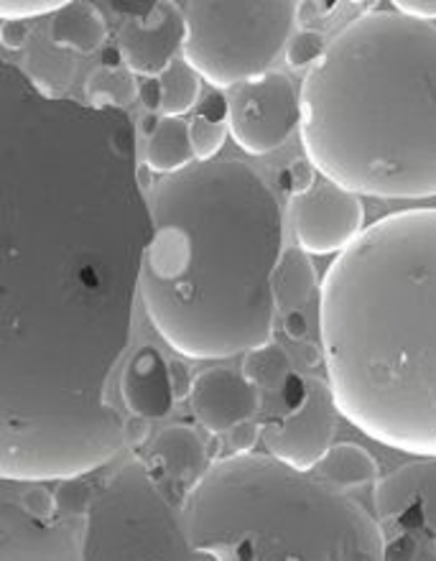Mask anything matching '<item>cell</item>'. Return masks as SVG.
Returning a JSON list of instances; mask_svg holds the SVG:
<instances>
[{"label":"cell","mask_w":436,"mask_h":561,"mask_svg":"<svg viewBox=\"0 0 436 561\" xmlns=\"http://www.w3.org/2000/svg\"><path fill=\"white\" fill-rule=\"evenodd\" d=\"M151 238L126 111L0 59V480H72L126 447L111 383Z\"/></svg>","instance_id":"cell-1"},{"label":"cell","mask_w":436,"mask_h":561,"mask_svg":"<svg viewBox=\"0 0 436 561\" xmlns=\"http://www.w3.org/2000/svg\"><path fill=\"white\" fill-rule=\"evenodd\" d=\"M138 296L163 342L190 360H228L274 342L284 209L259 171L199 161L161 176Z\"/></svg>","instance_id":"cell-2"},{"label":"cell","mask_w":436,"mask_h":561,"mask_svg":"<svg viewBox=\"0 0 436 561\" xmlns=\"http://www.w3.org/2000/svg\"><path fill=\"white\" fill-rule=\"evenodd\" d=\"M334 409L386 447L436 457V207L363 228L319 284Z\"/></svg>","instance_id":"cell-3"},{"label":"cell","mask_w":436,"mask_h":561,"mask_svg":"<svg viewBox=\"0 0 436 561\" xmlns=\"http://www.w3.org/2000/svg\"><path fill=\"white\" fill-rule=\"evenodd\" d=\"M317 174L360 197H436V26L395 11L347 23L299 92Z\"/></svg>","instance_id":"cell-4"},{"label":"cell","mask_w":436,"mask_h":561,"mask_svg":"<svg viewBox=\"0 0 436 561\" xmlns=\"http://www.w3.org/2000/svg\"><path fill=\"white\" fill-rule=\"evenodd\" d=\"M192 547L222 561H388L383 526L271 455L215 459L182 501Z\"/></svg>","instance_id":"cell-5"},{"label":"cell","mask_w":436,"mask_h":561,"mask_svg":"<svg viewBox=\"0 0 436 561\" xmlns=\"http://www.w3.org/2000/svg\"><path fill=\"white\" fill-rule=\"evenodd\" d=\"M84 561H222L192 547L182 503L171 501L151 467L123 465L82 518Z\"/></svg>","instance_id":"cell-6"},{"label":"cell","mask_w":436,"mask_h":561,"mask_svg":"<svg viewBox=\"0 0 436 561\" xmlns=\"http://www.w3.org/2000/svg\"><path fill=\"white\" fill-rule=\"evenodd\" d=\"M182 8L184 61L215 88L261 80L294 36L296 0H190Z\"/></svg>","instance_id":"cell-7"},{"label":"cell","mask_w":436,"mask_h":561,"mask_svg":"<svg viewBox=\"0 0 436 561\" xmlns=\"http://www.w3.org/2000/svg\"><path fill=\"white\" fill-rule=\"evenodd\" d=\"M299 126V92L282 72L238 84L228 98V134L251 156L282 148Z\"/></svg>","instance_id":"cell-8"},{"label":"cell","mask_w":436,"mask_h":561,"mask_svg":"<svg viewBox=\"0 0 436 561\" xmlns=\"http://www.w3.org/2000/svg\"><path fill=\"white\" fill-rule=\"evenodd\" d=\"M337 432L330 386L322 378H303V396L284 416L263 426L268 455L296 472H311L332 447Z\"/></svg>","instance_id":"cell-9"},{"label":"cell","mask_w":436,"mask_h":561,"mask_svg":"<svg viewBox=\"0 0 436 561\" xmlns=\"http://www.w3.org/2000/svg\"><path fill=\"white\" fill-rule=\"evenodd\" d=\"M294 236L311 255L342 253L363 232L365 207L357 194L332 182L314 184L289 202Z\"/></svg>","instance_id":"cell-10"},{"label":"cell","mask_w":436,"mask_h":561,"mask_svg":"<svg viewBox=\"0 0 436 561\" xmlns=\"http://www.w3.org/2000/svg\"><path fill=\"white\" fill-rule=\"evenodd\" d=\"M0 561H84L82 528L65 516L36 518L0 497Z\"/></svg>","instance_id":"cell-11"},{"label":"cell","mask_w":436,"mask_h":561,"mask_svg":"<svg viewBox=\"0 0 436 561\" xmlns=\"http://www.w3.org/2000/svg\"><path fill=\"white\" fill-rule=\"evenodd\" d=\"M378 524L403 534L424 531L436 543V457L393 470L372 490Z\"/></svg>","instance_id":"cell-12"},{"label":"cell","mask_w":436,"mask_h":561,"mask_svg":"<svg viewBox=\"0 0 436 561\" xmlns=\"http://www.w3.org/2000/svg\"><path fill=\"white\" fill-rule=\"evenodd\" d=\"M184 42L182 8L176 3H153L148 11L123 23L118 51L123 67L146 80L163 75Z\"/></svg>","instance_id":"cell-13"},{"label":"cell","mask_w":436,"mask_h":561,"mask_svg":"<svg viewBox=\"0 0 436 561\" xmlns=\"http://www.w3.org/2000/svg\"><path fill=\"white\" fill-rule=\"evenodd\" d=\"M190 403L194 416L207 432L225 434L232 426L259 416L261 391L238 373L213 368L194 378Z\"/></svg>","instance_id":"cell-14"},{"label":"cell","mask_w":436,"mask_h":561,"mask_svg":"<svg viewBox=\"0 0 436 561\" xmlns=\"http://www.w3.org/2000/svg\"><path fill=\"white\" fill-rule=\"evenodd\" d=\"M121 396L138 419H163L174 407L169 383V363L153 347H144L123 365Z\"/></svg>","instance_id":"cell-15"},{"label":"cell","mask_w":436,"mask_h":561,"mask_svg":"<svg viewBox=\"0 0 436 561\" xmlns=\"http://www.w3.org/2000/svg\"><path fill=\"white\" fill-rule=\"evenodd\" d=\"M151 470L156 467L163 478L174 480L184 495L197 485L202 474L209 470V451L199 434L190 426H169L156 436L151 449Z\"/></svg>","instance_id":"cell-16"},{"label":"cell","mask_w":436,"mask_h":561,"mask_svg":"<svg viewBox=\"0 0 436 561\" xmlns=\"http://www.w3.org/2000/svg\"><path fill=\"white\" fill-rule=\"evenodd\" d=\"M107 23L97 5L88 0H69L54 13L51 19V42L59 49L77 54H92L105 44Z\"/></svg>","instance_id":"cell-17"},{"label":"cell","mask_w":436,"mask_h":561,"mask_svg":"<svg viewBox=\"0 0 436 561\" xmlns=\"http://www.w3.org/2000/svg\"><path fill=\"white\" fill-rule=\"evenodd\" d=\"M314 470L319 474V480L332 485L334 490H342V493L353 488L376 485L380 480L376 457H372L365 447H360V444L353 442L332 444V447L326 449V455L319 459Z\"/></svg>","instance_id":"cell-18"},{"label":"cell","mask_w":436,"mask_h":561,"mask_svg":"<svg viewBox=\"0 0 436 561\" xmlns=\"http://www.w3.org/2000/svg\"><path fill=\"white\" fill-rule=\"evenodd\" d=\"M146 167L159 174H174L192 163V144H190V123L182 118H161L153 134L146 136L144 148Z\"/></svg>","instance_id":"cell-19"},{"label":"cell","mask_w":436,"mask_h":561,"mask_svg":"<svg viewBox=\"0 0 436 561\" xmlns=\"http://www.w3.org/2000/svg\"><path fill=\"white\" fill-rule=\"evenodd\" d=\"M317 288V268L311 263L309 253H303L301 248H289L282 253V261L274 271V294L278 301V309L289 307L296 309L303 301H309V296Z\"/></svg>","instance_id":"cell-20"},{"label":"cell","mask_w":436,"mask_h":561,"mask_svg":"<svg viewBox=\"0 0 436 561\" xmlns=\"http://www.w3.org/2000/svg\"><path fill=\"white\" fill-rule=\"evenodd\" d=\"M291 376V357L286 355V350L282 345H276V342H268V345H261L251 350V353H245L243 378L251 386L259 388V391L278 393L286 383H289Z\"/></svg>","instance_id":"cell-21"},{"label":"cell","mask_w":436,"mask_h":561,"mask_svg":"<svg viewBox=\"0 0 436 561\" xmlns=\"http://www.w3.org/2000/svg\"><path fill=\"white\" fill-rule=\"evenodd\" d=\"M84 92H88L90 105L128 111L138 100V82L136 75L126 67H100L90 75Z\"/></svg>","instance_id":"cell-22"},{"label":"cell","mask_w":436,"mask_h":561,"mask_svg":"<svg viewBox=\"0 0 436 561\" xmlns=\"http://www.w3.org/2000/svg\"><path fill=\"white\" fill-rule=\"evenodd\" d=\"M163 118H182L199 100V75L186 61H171L159 77Z\"/></svg>","instance_id":"cell-23"},{"label":"cell","mask_w":436,"mask_h":561,"mask_svg":"<svg viewBox=\"0 0 436 561\" xmlns=\"http://www.w3.org/2000/svg\"><path fill=\"white\" fill-rule=\"evenodd\" d=\"M225 138H228V121H215L199 113L190 121L192 153L199 161H215V156L225 146Z\"/></svg>","instance_id":"cell-24"},{"label":"cell","mask_w":436,"mask_h":561,"mask_svg":"<svg viewBox=\"0 0 436 561\" xmlns=\"http://www.w3.org/2000/svg\"><path fill=\"white\" fill-rule=\"evenodd\" d=\"M326 49V38L314 28L296 31L286 44V61H289L291 69H307L314 67Z\"/></svg>","instance_id":"cell-25"},{"label":"cell","mask_w":436,"mask_h":561,"mask_svg":"<svg viewBox=\"0 0 436 561\" xmlns=\"http://www.w3.org/2000/svg\"><path fill=\"white\" fill-rule=\"evenodd\" d=\"M92 497H95L92 488L80 478L61 480L59 490L54 493V501H57V511L65 513L67 518H72V516L84 518V513H88Z\"/></svg>","instance_id":"cell-26"},{"label":"cell","mask_w":436,"mask_h":561,"mask_svg":"<svg viewBox=\"0 0 436 561\" xmlns=\"http://www.w3.org/2000/svg\"><path fill=\"white\" fill-rule=\"evenodd\" d=\"M67 0H0V19L8 21H23L36 19V15L57 13Z\"/></svg>","instance_id":"cell-27"},{"label":"cell","mask_w":436,"mask_h":561,"mask_svg":"<svg viewBox=\"0 0 436 561\" xmlns=\"http://www.w3.org/2000/svg\"><path fill=\"white\" fill-rule=\"evenodd\" d=\"M314 184H317V169L311 167L309 159L291 161L289 167L284 169V174H282L284 192L291 194V197H296V194L309 192Z\"/></svg>","instance_id":"cell-28"},{"label":"cell","mask_w":436,"mask_h":561,"mask_svg":"<svg viewBox=\"0 0 436 561\" xmlns=\"http://www.w3.org/2000/svg\"><path fill=\"white\" fill-rule=\"evenodd\" d=\"M21 505L26 508L31 516L36 518H54L59 516L57 511V501H54V493H49L44 485H34L28 488L21 497Z\"/></svg>","instance_id":"cell-29"},{"label":"cell","mask_w":436,"mask_h":561,"mask_svg":"<svg viewBox=\"0 0 436 561\" xmlns=\"http://www.w3.org/2000/svg\"><path fill=\"white\" fill-rule=\"evenodd\" d=\"M228 434H230L232 455H245V451H253L255 442L261 439L263 426L255 419H251V421H243V424L232 426Z\"/></svg>","instance_id":"cell-30"},{"label":"cell","mask_w":436,"mask_h":561,"mask_svg":"<svg viewBox=\"0 0 436 561\" xmlns=\"http://www.w3.org/2000/svg\"><path fill=\"white\" fill-rule=\"evenodd\" d=\"M395 13L429 23L436 19V0H393Z\"/></svg>","instance_id":"cell-31"},{"label":"cell","mask_w":436,"mask_h":561,"mask_svg":"<svg viewBox=\"0 0 436 561\" xmlns=\"http://www.w3.org/2000/svg\"><path fill=\"white\" fill-rule=\"evenodd\" d=\"M169 383H171V393H174V401L190 399L194 378L190 376V368H186L182 360L169 363Z\"/></svg>","instance_id":"cell-32"},{"label":"cell","mask_w":436,"mask_h":561,"mask_svg":"<svg viewBox=\"0 0 436 561\" xmlns=\"http://www.w3.org/2000/svg\"><path fill=\"white\" fill-rule=\"evenodd\" d=\"M28 42V28L21 21H8L5 26H0V44L8 49H23Z\"/></svg>","instance_id":"cell-33"},{"label":"cell","mask_w":436,"mask_h":561,"mask_svg":"<svg viewBox=\"0 0 436 561\" xmlns=\"http://www.w3.org/2000/svg\"><path fill=\"white\" fill-rule=\"evenodd\" d=\"M138 98H141L146 113L159 115L161 113V84H159V77H156V80H146L144 84H138Z\"/></svg>","instance_id":"cell-34"},{"label":"cell","mask_w":436,"mask_h":561,"mask_svg":"<svg viewBox=\"0 0 436 561\" xmlns=\"http://www.w3.org/2000/svg\"><path fill=\"white\" fill-rule=\"evenodd\" d=\"M416 554V541L409 534L399 536V539L386 543V557L388 561H414Z\"/></svg>","instance_id":"cell-35"},{"label":"cell","mask_w":436,"mask_h":561,"mask_svg":"<svg viewBox=\"0 0 436 561\" xmlns=\"http://www.w3.org/2000/svg\"><path fill=\"white\" fill-rule=\"evenodd\" d=\"M284 332L286 337H291L294 342H301L309 337V319L307 314H301L299 309H291L289 314L284 317Z\"/></svg>","instance_id":"cell-36"},{"label":"cell","mask_w":436,"mask_h":561,"mask_svg":"<svg viewBox=\"0 0 436 561\" xmlns=\"http://www.w3.org/2000/svg\"><path fill=\"white\" fill-rule=\"evenodd\" d=\"M148 436V421L146 419H128L126 421V442H144Z\"/></svg>","instance_id":"cell-37"},{"label":"cell","mask_w":436,"mask_h":561,"mask_svg":"<svg viewBox=\"0 0 436 561\" xmlns=\"http://www.w3.org/2000/svg\"><path fill=\"white\" fill-rule=\"evenodd\" d=\"M159 115H151V113H146V118H144V123H141V134L144 136H148V134H153V128L159 126Z\"/></svg>","instance_id":"cell-38"},{"label":"cell","mask_w":436,"mask_h":561,"mask_svg":"<svg viewBox=\"0 0 436 561\" xmlns=\"http://www.w3.org/2000/svg\"><path fill=\"white\" fill-rule=\"evenodd\" d=\"M319 357H322V350H317V347L303 350V363H307V365H317Z\"/></svg>","instance_id":"cell-39"}]
</instances>
